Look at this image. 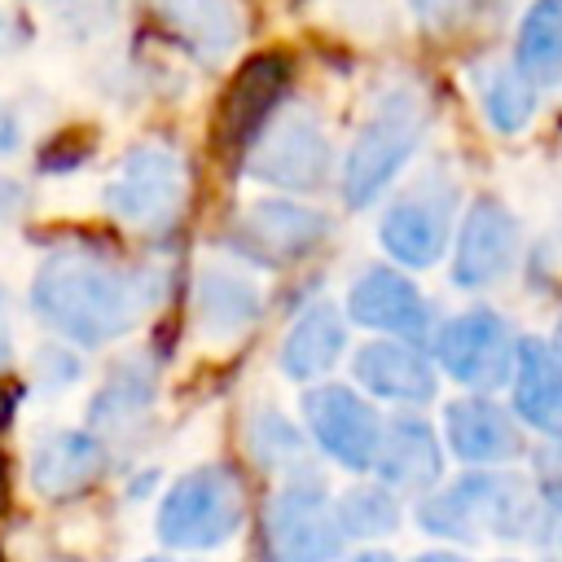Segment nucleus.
Here are the masks:
<instances>
[{
    "instance_id": "35",
    "label": "nucleus",
    "mask_w": 562,
    "mask_h": 562,
    "mask_svg": "<svg viewBox=\"0 0 562 562\" xmlns=\"http://www.w3.org/2000/svg\"><path fill=\"white\" fill-rule=\"evenodd\" d=\"M413 562H474V558H465V553H452V549H426V553H417Z\"/></svg>"
},
{
    "instance_id": "34",
    "label": "nucleus",
    "mask_w": 562,
    "mask_h": 562,
    "mask_svg": "<svg viewBox=\"0 0 562 562\" xmlns=\"http://www.w3.org/2000/svg\"><path fill=\"white\" fill-rule=\"evenodd\" d=\"M22 31H26V26H22V22H18L9 9H0V53H13V48L26 40Z\"/></svg>"
},
{
    "instance_id": "14",
    "label": "nucleus",
    "mask_w": 562,
    "mask_h": 562,
    "mask_svg": "<svg viewBox=\"0 0 562 562\" xmlns=\"http://www.w3.org/2000/svg\"><path fill=\"white\" fill-rule=\"evenodd\" d=\"M443 443L457 461L474 470H496L505 461L522 457V430L518 417L496 404L492 395H461L443 408Z\"/></svg>"
},
{
    "instance_id": "15",
    "label": "nucleus",
    "mask_w": 562,
    "mask_h": 562,
    "mask_svg": "<svg viewBox=\"0 0 562 562\" xmlns=\"http://www.w3.org/2000/svg\"><path fill=\"white\" fill-rule=\"evenodd\" d=\"M347 321L378 329L382 338L417 342L430 329V307H426L422 290L400 268H369L347 290Z\"/></svg>"
},
{
    "instance_id": "4",
    "label": "nucleus",
    "mask_w": 562,
    "mask_h": 562,
    "mask_svg": "<svg viewBox=\"0 0 562 562\" xmlns=\"http://www.w3.org/2000/svg\"><path fill=\"white\" fill-rule=\"evenodd\" d=\"M426 132V101L413 88H391L373 114L360 123L347 162H342V198L351 206H369L413 158Z\"/></svg>"
},
{
    "instance_id": "38",
    "label": "nucleus",
    "mask_w": 562,
    "mask_h": 562,
    "mask_svg": "<svg viewBox=\"0 0 562 562\" xmlns=\"http://www.w3.org/2000/svg\"><path fill=\"white\" fill-rule=\"evenodd\" d=\"M140 562H184V558H171V553H154V558H140Z\"/></svg>"
},
{
    "instance_id": "12",
    "label": "nucleus",
    "mask_w": 562,
    "mask_h": 562,
    "mask_svg": "<svg viewBox=\"0 0 562 562\" xmlns=\"http://www.w3.org/2000/svg\"><path fill=\"white\" fill-rule=\"evenodd\" d=\"M518 250H522V233H518L514 211L496 198H474L457 228L452 281L461 290H487L514 272Z\"/></svg>"
},
{
    "instance_id": "16",
    "label": "nucleus",
    "mask_w": 562,
    "mask_h": 562,
    "mask_svg": "<svg viewBox=\"0 0 562 562\" xmlns=\"http://www.w3.org/2000/svg\"><path fill=\"white\" fill-rule=\"evenodd\" d=\"M351 378L364 395L386 400V404H404V408L435 400V386H439L435 360L417 342H404V338L364 342L351 356Z\"/></svg>"
},
{
    "instance_id": "13",
    "label": "nucleus",
    "mask_w": 562,
    "mask_h": 562,
    "mask_svg": "<svg viewBox=\"0 0 562 562\" xmlns=\"http://www.w3.org/2000/svg\"><path fill=\"white\" fill-rule=\"evenodd\" d=\"M325 237H329V215L285 198L255 202L233 228V246L263 268H290L312 250H321Z\"/></svg>"
},
{
    "instance_id": "6",
    "label": "nucleus",
    "mask_w": 562,
    "mask_h": 562,
    "mask_svg": "<svg viewBox=\"0 0 562 562\" xmlns=\"http://www.w3.org/2000/svg\"><path fill=\"white\" fill-rule=\"evenodd\" d=\"M105 211L140 233H167L189 202V171L184 158L167 145H132L114 167L105 193Z\"/></svg>"
},
{
    "instance_id": "32",
    "label": "nucleus",
    "mask_w": 562,
    "mask_h": 562,
    "mask_svg": "<svg viewBox=\"0 0 562 562\" xmlns=\"http://www.w3.org/2000/svg\"><path fill=\"white\" fill-rule=\"evenodd\" d=\"M18 145H22V123H18V114L0 101V158H9Z\"/></svg>"
},
{
    "instance_id": "31",
    "label": "nucleus",
    "mask_w": 562,
    "mask_h": 562,
    "mask_svg": "<svg viewBox=\"0 0 562 562\" xmlns=\"http://www.w3.org/2000/svg\"><path fill=\"white\" fill-rule=\"evenodd\" d=\"M470 9H474V0H413L417 22H426L430 31H448V26H457Z\"/></svg>"
},
{
    "instance_id": "7",
    "label": "nucleus",
    "mask_w": 562,
    "mask_h": 562,
    "mask_svg": "<svg viewBox=\"0 0 562 562\" xmlns=\"http://www.w3.org/2000/svg\"><path fill=\"white\" fill-rule=\"evenodd\" d=\"M435 364L452 382L470 386L474 395H487V391H501V386L514 382L518 338L505 325V316H496L487 307H474V312L452 316L435 334Z\"/></svg>"
},
{
    "instance_id": "1",
    "label": "nucleus",
    "mask_w": 562,
    "mask_h": 562,
    "mask_svg": "<svg viewBox=\"0 0 562 562\" xmlns=\"http://www.w3.org/2000/svg\"><path fill=\"white\" fill-rule=\"evenodd\" d=\"M158 277L145 268H127L88 246H61L40 263L31 307L61 338L105 347L136 329V321L158 303Z\"/></svg>"
},
{
    "instance_id": "37",
    "label": "nucleus",
    "mask_w": 562,
    "mask_h": 562,
    "mask_svg": "<svg viewBox=\"0 0 562 562\" xmlns=\"http://www.w3.org/2000/svg\"><path fill=\"white\" fill-rule=\"evenodd\" d=\"M342 562H395L386 549H360V553H351V558H342Z\"/></svg>"
},
{
    "instance_id": "11",
    "label": "nucleus",
    "mask_w": 562,
    "mask_h": 562,
    "mask_svg": "<svg viewBox=\"0 0 562 562\" xmlns=\"http://www.w3.org/2000/svg\"><path fill=\"white\" fill-rule=\"evenodd\" d=\"M452 220H457V189L448 180H422L382 211L378 241L395 263L430 268L448 250Z\"/></svg>"
},
{
    "instance_id": "30",
    "label": "nucleus",
    "mask_w": 562,
    "mask_h": 562,
    "mask_svg": "<svg viewBox=\"0 0 562 562\" xmlns=\"http://www.w3.org/2000/svg\"><path fill=\"white\" fill-rule=\"evenodd\" d=\"M35 378L44 382V386H70L75 378H79V360L66 351V347H44L40 356H35Z\"/></svg>"
},
{
    "instance_id": "36",
    "label": "nucleus",
    "mask_w": 562,
    "mask_h": 562,
    "mask_svg": "<svg viewBox=\"0 0 562 562\" xmlns=\"http://www.w3.org/2000/svg\"><path fill=\"white\" fill-rule=\"evenodd\" d=\"M18 198H22V189H18L13 180H4V176H0V215H4V211H13V202H18Z\"/></svg>"
},
{
    "instance_id": "21",
    "label": "nucleus",
    "mask_w": 562,
    "mask_h": 562,
    "mask_svg": "<svg viewBox=\"0 0 562 562\" xmlns=\"http://www.w3.org/2000/svg\"><path fill=\"white\" fill-rule=\"evenodd\" d=\"M193 307H198V325L206 338H237L263 316V294L241 272L206 268L193 290Z\"/></svg>"
},
{
    "instance_id": "29",
    "label": "nucleus",
    "mask_w": 562,
    "mask_h": 562,
    "mask_svg": "<svg viewBox=\"0 0 562 562\" xmlns=\"http://www.w3.org/2000/svg\"><path fill=\"white\" fill-rule=\"evenodd\" d=\"M88 158H92V136H88V132H57V136H48L44 149H40V171L66 176V171L83 167Z\"/></svg>"
},
{
    "instance_id": "28",
    "label": "nucleus",
    "mask_w": 562,
    "mask_h": 562,
    "mask_svg": "<svg viewBox=\"0 0 562 562\" xmlns=\"http://www.w3.org/2000/svg\"><path fill=\"white\" fill-rule=\"evenodd\" d=\"M531 487L549 514H562V439L531 448Z\"/></svg>"
},
{
    "instance_id": "27",
    "label": "nucleus",
    "mask_w": 562,
    "mask_h": 562,
    "mask_svg": "<svg viewBox=\"0 0 562 562\" xmlns=\"http://www.w3.org/2000/svg\"><path fill=\"white\" fill-rule=\"evenodd\" d=\"M334 514H338V527H342L347 540H382L404 518L400 496L391 487H382V483H356V487H347L334 501Z\"/></svg>"
},
{
    "instance_id": "24",
    "label": "nucleus",
    "mask_w": 562,
    "mask_h": 562,
    "mask_svg": "<svg viewBox=\"0 0 562 562\" xmlns=\"http://www.w3.org/2000/svg\"><path fill=\"white\" fill-rule=\"evenodd\" d=\"M514 66L531 83H553L562 75V0H536L522 13Z\"/></svg>"
},
{
    "instance_id": "22",
    "label": "nucleus",
    "mask_w": 562,
    "mask_h": 562,
    "mask_svg": "<svg viewBox=\"0 0 562 562\" xmlns=\"http://www.w3.org/2000/svg\"><path fill=\"white\" fill-rule=\"evenodd\" d=\"M158 13L167 31L202 61H220L241 35L237 9L228 0H162Z\"/></svg>"
},
{
    "instance_id": "20",
    "label": "nucleus",
    "mask_w": 562,
    "mask_h": 562,
    "mask_svg": "<svg viewBox=\"0 0 562 562\" xmlns=\"http://www.w3.org/2000/svg\"><path fill=\"white\" fill-rule=\"evenodd\" d=\"M342 351H347V316L334 303H312L281 338L277 364L290 382H316L342 360Z\"/></svg>"
},
{
    "instance_id": "19",
    "label": "nucleus",
    "mask_w": 562,
    "mask_h": 562,
    "mask_svg": "<svg viewBox=\"0 0 562 562\" xmlns=\"http://www.w3.org/2000/svg\"><path fill=\"white\" fill-rule=\"evenodd\" d=\"M514 417L540 430L544 439H562V351L544 338L518 342L514 364Z\"/></svg>"
},
{
    "instance_id": "2",
    "label": "nucleus",
    "mask_w": 562,
    "mask_h": 562,
    "mask_svg": "<svg viewBox=\"0 0 562 562\" xmlns=\"http://www.w3.org/2000/svg\"><path fill=\"white\" fill-rule=\"evenodd\" d=\"M549 518L536 487L509 470H465L417 505V527L448 544H536L549 536Z\"/></svg>"
},
{
    "instance_id": "17",
    "label": "nucleus",
    "mask_w": 562,
    "mask_h": 562,
    "mask_svg": "<svg viewBox=\"0 0 562 562\" xmlns=\"http://www.w3.org/2000/svg\"><path fill=\"white\" fill-rule=\"evenodd\" d=\"M369 474H378V483L391 487L395 496L400 492H422V496L435 492L443 479V443H439L435 426L413 413L386 417Z\"/></svg>"
},
{
    "instance_id": "23",
    "label": "nucleus",
    "mask_w": 562,
    "mask_h": 562,
    "mask_svg": "<svg viewBox=\"0 0 562 562\" xmlns=\"http://www.w3.org/2000/svg\"><path fill=\"white\" fill-rule=\"evenodd\" d=\"M154 404V369L145 360H123L114 364V373L105 378V386L92 395L88 404V426L92 435H123L132 430Z\"/></svg>"
},
{
    "instance_id": "10",
    "label": "nucleus",
    "mask_w": 562,
    "mask_h": 562,
    "mask_svg": "<svg viewBox=\"0 0 562 562\" xmlns=\"http://www.w3.org/2000/svg\"><path fill=\"white\" fill-rule=\"evenodd\" d=\"M290 79H294V61L285 53H277V48L255 53L233 75V83L220 97V114H215V140H220V149L246 158L250 145L277 119V105L290 92Z\"/></svg>"
},
{
    "instance_id": "39",
    "label": "nucleus",
    "mask_w": 562,
    "mask_h": 562,
    "mask_svg": "<svg viewBox=\"0 0 562 562\" xmlns=\"http://www.w3.org/2000/svg\"><path fill=\"white\" fill-rule=\"evenodd\" d=\"M553 347L562 351V321H558V334H553Z\"/></svg>"
},
{
    "instance_id": "26",
    "label": "nucleus",
    "mask_w": 562,
    "mask_h": 562,
    "mask_svg": "<svg viewBox=\"0 0 562 562\" xmlns=\"http://www.w3.org/2000/svg\"><path fill=\"white\" fill-rule=\"evenodd\" d=\"M246 443H250V452H255L259 465H268V470L281 474V483L312 474V465H307V439H303V435L294 430V422H285L277 408H259V413L250 417Z\"/></svg>"
},
{
    "instance_id": "25",
    "label": "nucleus",
    "mask_w": 562,
    "mask_h": 562,
    "mask_svg": "<svg viewBox=\"0 0 562 562\" xmlns=\"http://www.w3.org/2000/svg\"><path fill=\"white\" fill-rule=\"evenodd\" d=\"M479 101H483V119L496 132L514 136L536 114V83L518 66H483L479 70Z\"/></svg>"
},
{
    "instance_id": "3",
    "label": "nucleus",
    "mask_w": 562,
    "mask_h": 562,
    "mask_svg": "<svg viewBox=\"0 0 562 562\" xmlns=\"http://www.w3.org/2000/svg\"><path fill=\"white\" fill-rule=\"evenodd\" d=\"M246 522V487L241 474L224 461L198 465L180 474L154 514V531L171 553H206L233 540Z\"/></svg>"
},
{
    "instance_id": "33",
    "label": "nucleus",
    "mask_w": 562,
    "mask_h": 562,
    "mask_svg": "<svg viewBox=\"0 0 562 562\" xmlns=\"http://www.w3.org/2000/svg\"><path fill=\"white\" fill-rule=\"evenodd\" d=\"M13 364V321H9V294L0 290V373Z\"/></svg>"
},
{
    "instance_id": "8",
    "label": "nucleus",
    "mask_w": 562,
    "mask_h": 562,
    "mask_svg": "<svg viewBox=\"0 0 562 562\" xmlns=\"http://www.w3.org/2000/svg\"><path fill=\"white\" fill-rule=\"evenodd\" d=\"M303 422H307V439L334 465L351 474L373 470V457L382 443V417L364 391L342 386V382H321L303 391Z\"/></svg>"
},
{
    "instance_id": "9",
    "label": "nucleus",
    "mask_w": 562,
    "mask_h": 562,
    "mask_svg": "<svg viewBox=\"0 0 562 562\" xmlns=\"http://www.w3.org/2000/svg\"><path fill=\"white\" fill-rule=\"evenodd\" d=\"M250 180L277 184V189H321V180L329 176L334 162V145L321 127L316 114L307 110H285L268 123V132L250 145V154L241 158Z\"/></svg>"
},
{
    "instance_id": "18",
    "label": "nucleus",
    "mask_w": 562,
    "mask_h": 562,
    "mask_svg": "<svg viewBox=\"0 0 562 562\" xmlns=\"http://www.w3.org/2000/svg\"><path fill=\"white\" fill-rule=\"evenodd\" d=\"M110 452L92 430H53L31 452V487L44 501H75L101 483Z\"/></svg>"
},
{
    "instance_id": "5",
    "label": "nucleus",
    "mask_w": 562,
    "mask_h": 562,
    "mask_svg": "<svg viewBox=\"0 0 562 562\" xmlns=\"http://www.w3.org/2000/svg\"><path fill=\"white\" fill-rule=\"evenodd\" d=\"M347 536L334 514V496L316 474L285 479L259 518V549L263 562H334Z\"/></svg>"
}]
</instances>
